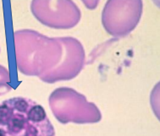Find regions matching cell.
<instances>
[{
  "label": "cell",
  "mask_w": 160,
  "mask_h": 136,
  "mask_svg": "<svg viewBox=\"0 0 160 136\" xmlns=\"http://www.w3.org/2000/svg\"><path fill=\"white\" fill-rule=\"evenodd\" d=\"M14 40L17 68L26 75L54 83L75 78L84 67V48L76 38H49L22 30L15 32Z\"/></svg>",
  "instance_id": "6da1fadb"
},
{
  "label": "cell",
  "mask_w": 160,
  "mask_h": 136,
  "mask_svg": "<svg viewBox=\"0 0 160 136\" xmlns=\"http://www.w3.org/2000/svg\"><path fill=\"white\" fill-rule=\"evenodd\" d=\"M0 136H56L44 107L23 96L0 103Z\"/></svg>",
  "instance_id": "7a4b0ae2"
},
{
  "label": "cell",
  "mask_w": 160,
  "mask_h": 136,
  "mask_svg": "<svg viewBox=\"0 0 160 136\" xmlns=\"http://www.w3.org/2000/svg\"><path fill=\"white\" fill-rule=\"evenodd\" d=\"M49 106L53 115L61 124H94L102 119L96 105L72 88L60 87L49 96Z\"/></svg>",
  "instance_id": "3957f363"
},
{
  "label": "cell",
  "mask_w": 160,
  "mask_h": 136,
  "mask_svg": "<svg viewBox=\"0 0 160 136\" xmlns=\"http://www.w3.org/2000/svg\"><path fill=\"white\" fill-rule=\"evenodd\" d=\"M142 1H108L102 12V24L110 35L123 37L139 23L142 14Z\"/></svg>",
  "instance_id": "277c9868"
},
{
  "label": "cell",
  "mask_w": 160,
  "mask_h": 136,
  "mask_svg": "<svg viewBox=\"0 0 160 136\" xmlns=\"http://www.w3.org/2000/svg\"><path fill=\"white\" fill-rule=\"evenodd\" d=\"M31 10L39 22L52 29H71L82 17L72 1H33Z\"/></svg>",
  "instance_id": "5b68a950"
},
{
  "label": "cell",
  "mask_w": 160,
  "mask_h": 136,
  "mask_svg": "<svg viewBox=\"0 0 160 136\" xmlns=\"http://www.w3.org/2000/svg\"><path fill=\"white\" fill-rule=\"evenodd\" d=\"M9 73L5 67L0 65V88L3 90L9 91L10 90V86L9 85Z\"/></svg>",
  "instance_id": "8992f818"
}]
</instances>
